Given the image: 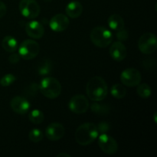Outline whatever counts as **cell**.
<instances>
[{
  "mask_svg": "<svg viewBox=\"0 0 157 157\" xmlns=\"http://www.w3.org/2000/svg\"><path fill=\"white\" fill-rule=\"evenodd\" d=\"M90 38L92 43L98 48H107L113 41V34L109 29L103 26H97L91 30Z\"/></svg>",
  "mask_w": 157,
  "mask_h": 157,
  "instance_id": "3957f363",
  "label": "cell"
},
{
  "mask_svg": "<svg viewBox=\"0 0 157 157\" xmlns=\"http://www.w3.org/2000/svg\"><path fill=\"white\" fill-rule=\"evenodd\" d=\"M156 113H155V114H154V121H155V122L156 123Z\"/></svg>",
  "mask_w": 157,
  "mask_h": 157,
  "instance_id": "1f68e13d",
  "label": "cell"
},
{
  "mask_svg": "<svg viewBox=\"0 0 157 157\" xmlns=\"http://www.w3.org/2000/svg\"><path fill=\"white\" fill-rule=\"evenodd\" d=\"M39 90V85L37 83H32L24 90L25 97H35Z\"/></svg>",
  "mask_w": 157,
  "mask_h": 157,
  "instance_id": "d4e9b609",
  "label": "cell"
},
{
  "mask_svg": "<svg viewBox=\"0 0 157 157\" xmlns=\"http://www.w3.org/2000/svg\"><path fill=\"white\" fill-rule=\"evenodd\" d=\"M58 157H62V156H67V157H71V156L69 154H67V153H59V154L57 156Z\"/></svg>",
  "mask_w": 157,
  "mask_h": 157,
  "instance_id": "4dcf8cb0",
  "label": "cell"
},
{
  "mask_svg": "<svg viewBox=\"0 0 157 157\" xmlns=\"http://www.w3.org/2000/svg\"><path fill=\"white\" fill-rule=\"evenodd\" d=\"M138 48L143 54L153 53L157 48V38L155 34L147 32L144 34L138 41Z\"/></svg>",
  "mask_w": 157,
  "mask_h": 157,
  "instance_id": "8992f818",
  "label": "cell"
},
{
  "mask_svg": "<svg viewBox=\"0 0 157 157\" xmlns=\"http://www.w3.org/2000/svg\"><path fill=\"white\" fill-rule=\"evenodd\" d=\"M17 80L16 77L12 74H7L0 79V85L2 87H9Z\"/></svg>",
  "mask_w": 157,
  "mask_h": 157,
  "instance_id": "484cf974",
  "label": "cell"
},
{
  "mask_svg": "<svg viewBox=\"0 0 157 157\" xmlns=\"http://www.w3.org/2000/svg\"><path fill=\"white\" fill-rule=\"evenodd\" d=\"M39 90L45 98L55 99L61 94V85L56 78L46 77L40 82Z\"/></svg>",
  "mask_w": 157,
  "mask_h": 157,
  "instance_id": "277c9868",
  "label": "cell"
},
{
  "mask_svg": "<svg viewBox=\"0 0 157 157\" xmlns=\"http://www.w3.org/2000/svg\"><path fill=\"white\" fill-rule=\"evenodd\" d=\"M21 59V57H20L19 54L18 53H13L11 54L9 57V61L11 63V64H17L18 61Z\"/></svg>",
  "mask_w": 157,
  "mask_h": 157,
  "instance_id": "f1b7e54d",
  "label": "cell"
},
{
  "mask_svg": "<svg viewBox=\"0 0 157 157\" xmlns=\"http://www.w3.org/2000/svg\"><path fill=\"white\" fill-rule=\"evenodd\" d=\"M39 52V44L32 39L25 40L18 48V54L25 60H32L36 58Z\"/></svg>",
  "mask_w": 157,
  "mask_h": 157,
  "instance_id": "5b68a950",
  "label": "cell"
},
{
  "mask_svg": "<svg viewBox=\"0 0 157 157\" xmlns=\"http://www.w3.org/2000/svg\"><path fill=\"white\" fill-rule=\"evenodd\" d=\"M107 24L109 28L115 32H117L124 28V18L118 14H113L110 15L107 19Z\"/></svg>",
  "mask_w": 157,
  "mask_h": 157,
  "instance_id": "e0dca14e",
  "label": "cell"
},
{
  "mask_svg": "<svg viewBox=\"0 0 157 157\" xmlns=\"http://www.w3.org/2000/svg\"><path fill=\"white\" fill-rule=\"evenodd\" d=\"M110 93L113 98H117V99H122V98H125L126 94H127V90L121 84H116L112 86L111 89H110Z\"/></svg>",
  "mask_w": 157,
  "mask_h": 157,
  "instance_id": "ffe728a7",
  "label": "cell"
},
{
  "mask_svg": "<svg viewBox=\"0 0 157 157\" xmlns=\"http://www.w3.org/2000/svg\"><path fill=\"white\" fill-rule=\"evenodd\" d=\"M98 145L104 153L113 155L117 152L118 144L114 138L107 133H101L98 138Z\"/></svg>",
  "mask_w": 157,
  "mask_h": 157,
  "instance_id": "30bf717a",
  "label": "cell"
},
{
  "mask_svg": "<svg viewBox=\"0 0 157 157\" xmlns=\"http://www.w3.org/2000/svg\"><path fill=\"white\" fill-rule=\"evenodd\" d=\"M53 70V64L50 59L44 58L40 61L38 66V73L41 76H46L52 73Z\"/></svg>",
  "mask_w": 157,
  "mask_h": 157,
  "instance_id": "d6986e66",
  "label": "cell"
},
{
  "mask_svg": "<svg viewBox=\"0 0 157 157\" xmlns=\"http://www.w3.org/2000/svg\"><path fill=\"white\" fill-rule=\"evenodd\" d=\"M98 132L97 126L93 123H84L77 128L75 140L81 146H88L98 138Z\"/></svg>",
  "mask_w": 157,
  "mask_h": 157,
  "instance_id": "7a4b0ae2",
  "label": "cell"
},
{
  "mask_svg": "<svg viewBox=\"0 0 157 157\" xmlns=\"http://www.w3.org/2000/svg\"><path fill=\"white\" fill-rule=\"evenodd\" d=\"M142 80L141 74L137 69L130 67L122 71L121 75V81L127 87H133L139 85Z\"/></svg>",
  "mask_w": 157,
  "mask_h": 157,
  "instance_id": "9c48e42d",
  "label": "cell"
},
{
  "mask_svg": "<svg viewBox=\"0 0 157 157\" xmlns=\"http://www.w3.org/2000/svg\"><path fill=\"white\" fill-rule=\"evenodd\" d=\"M44 2H52V0H44Z\"/></svg>",
  "mask_w": 157,
  "mask_h": 157,
  "instance_id": "d6a6232c",
  "label": "cell"
},
{
  "mask_svg": "<svg viewBox=\"0 0 157 157\" xmlns=\"http://www.w3.org/2000/svg\"><path fill=\"white\" fill-rule=\"evenodd\" d=\"M64 133L65 129L64 126L59 123H52L45 130L46 137L51 141L59 140L64 136Z\"/></svg>",
  "mask_w": 157,
  "mask_h": 157,
  "instance_id": "7c38bea8",
  "label": "cell"
},
{
  "mask_svg": "<svg viewBox=\"0 0 157 157\" xmlns=\"http://www.w3.org/2000/svg\"><path fill=\"white\" fill-rule=\"evenodd\" d=\"M19 11L21 15L29 19H33L39 15L41 8L35 0H21Z\"/></svg>",
  "mask_w": 157,
  "mask_h": 157,
  "instance_id": "52a82bcc",
  "label": "cell"
},
{
  "mask_svg": "<svg viewBox=\"0 0 157 157\" xmlns=\"http://www.w3.org/2000/svg\"><path fill=\"white\" fill-rule=\"evenodd\" d=\"M137 89H136V93L138 96L140 98L147 99L149 98L152 94V89L147 84H140L137 85Z\"/></svg>",
  "mask_w": 157,
  "mask_h": 157,
  "instance_id": "7402d4cb",
  "label": "cell"
},
{
  "mask_svg": "<svg viewBox=\"0 0 157 157\" xmlns=\"http://www.w3.org/2000/svg\"><path fill=\"white\" fill-rule=\"evenodd\" d=\"M67 16L71 18H77L81 16L83 12V6L78 1H71L65 8Z\"/></svg>",
  "mask_w": 157,
  "mask_h": 157,
  "instance_id": "2e32d148",
  "label": "cell"
},
{
  "mask_svg": "<svg viewBox=\"0 0 157 157\" xmlns=\"http://www.w3.org/2000/svg\"><path fill=\"white\" fill-rule=\"evenodd\" d=\"M25 32L29 37L34 39L42 38L44 34V29L42 24L38 21H30L26 24Z\"/></svg>",
  "mask_w": 157,
  "mask_h": 157,
  "instance_id": "9a60e30c",
  "label": "cell"
},
{
  "mask_svg": "<svg viewBox=\"0 0 157 157\" xmlns=\"http://www.w3.org/2000/svg\"><path fill=\"white\" fill-rule=\"evenodd\" d=\"M70 24V21L67 15L64 14H57L51 18L49 26L51 29L55 32H61L65 31Z\"/></svg>",
  "mask_w": 157,
  "mask_h": 157,
  "instance_id": "8fae6325",
  "label": "cell"
},
{
  "mask_svg": "<svg viewBox=\"0 0 157 157\" xmlns=\"http://www.w3.org/2000/svg\"><path fill=\"white\" fill-rule=\"evenodd\" d=\"M90 104L89 101L84 95L76 94L71 98L68 107L71 112L76 114H82L88 110Z\"/></svg>",
  "mask_w": 157,
  "mask_h": 157,
  "instance_id": "ba28073f",
  "label": "cell"
},
{
  "mask_svg": "<svg viewBox=\"0 0 157 157\" xmlns=\"http://www.w3.org/2000/svg\"><path fill=\"white\" fill-rule=\"evenodd\" d=\"M29 139L33 143H38L42 140L43 133L39 129H32L29 133Z\"/></svg>",
  "mask_w": 157,
  "mask_h": 157,
  "instance_id": "cb8c5ba5",
  "label": "cell"
},
{
  "mask_svg": "<svg viewBox=\"0 0 157 157\" xmlns=\"http://www.w3.org/2000/svg\"><path fill=\"white\" fill-rule=\"evenodd\" d=\"M6 12H7V8H6V4L3 2L0 1V18L5 16Z\"/></svg>",
  "mask_w": 157,
  "mask_h": 157,
  "instance_id": "f546056e",
  "label": "cell"
},
{
  "mask_svg": "<svg viewBox=\"0 0 157 157\" xmlns=\"http://www.w3.org/2000/svg\"><path fill=\"white\" fill-rule=\"evenodd\" d=\"M29 119L32 124H40L44 121V113L40 110H33L29 113Z\"/></svg>",
  "mask_w": 157,
  "mask_h": 157,
  "instance_id": "44dd1931",
  "label": "cell"
},
{
  "mask_svg": "<svg viewBox=\"0 0 157 157\" xmlns=\"http://www.w3.org/2000/svg\"><path fill=\"white\" fill-rule=\"evenodd\" d=\"M116 36H117V38L118 39V41L123 42V41H125L128 39L129 33H128V32H127V30L124 29H124H121V30H119L117 32Z\"/></svg>",
  "mask_w": 157,
  "mask_h": 157,
  "instance_id": "4316f807",
  "label": "cell"
},
{
  "mask_svg": "<svg viewBox=\"0 0 157 157\" xmlns=\"http://www.w3.org/2000/svg\"><path fill=\"white\" fill-rule=\"evenodd\" d=\"M86 93L87 97L94 102L103 101L107 96L108 87L104 78L95 76L90 78L86 86Z\"/></svg>",
  "mask_w": 157,
  "mask_h": 157,
  "instance_id": "6da1fadb",
  "label": "cell"
},
{
  "mask_svg": "<svg viewBox=\"0 0 157 157\" xmlns=\"http://www.w3.org/2000/svg\"><path fill=\"white\" fill-rule=\"evenodd\" d=\"M90 109L94 113L98 115H106L110 111L108 106L98 104V103H93L90 106Z\"/></svg>",
  "mask_w": 157,
  "mask_h": 157,
  "instance_id": "603a6c76",
  "label": "cell"
},
{
  "mask_svg": "<svg viewBox=\"0 0 157 157\" xmlns=\"http://www.w3.org/2000/svg\"><path fill=\"white\" fill-rule=\"evenodd\" d=\"M110 55L114 61H122L127 55V50L126 46L121 41H115L110 48Z\"/></svg>",
  "mask_w": 157,
  "mask_h": 157,
  "instance_id": "5bb4252c",
  "label": "cell"
},
{
  "mask_svg": "<svg viewBox=\"0 0 157 157\" xmlns=\"http://www.w3.org/2000/svg\"><path fill=\"white\" fill-rule=\"evenodd\" d=\"M2 47L7 52L12 53V52H15L18 48V41L15 37L12 35H7L2 39Z\"/></svg>",
  "mask_w": 157,
  "mask_h": 157,
  "instance_id": "ac0fdd59",
  "label": "cell"
},
{
  "mask_svg": "<svg viewBox=\"0 0 157 157\" xmlns=\"http://www.w3.org/2000/svg\"><path fill=\"white\" fill-rule=\"evenodd\" d=\"M10 107L15 113L24 115L29 112L31 105L30 103L25 97L16 96L11 101Z\"/></svg>",
  "mask_w": 157,
  "mask_h": 157,
  "instance_id": "4fadbf2b",
  "label": "cell"
},
{
  "mask_svg": "<svg viewBox=\"0 0 157 157\" xmlns=\"http://www.w3.org/2000/svg\"><path fill=\"white\" fill-rule=\"evenodd\" d=\"M97 128H98V130L99 133H106L107 131H109L110 129V124H107V123H101L99 124V125L97 126Z\"/></svg>",
  "mask_w": 157,
  "mask_h": 157,
  "instance_id": "83f0119b",
  "label": "cell"
}]
</instances>
